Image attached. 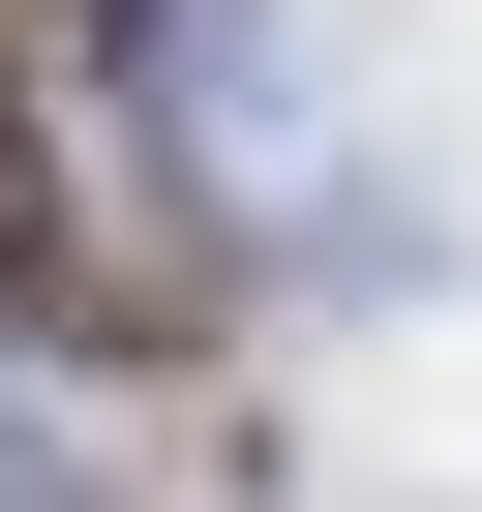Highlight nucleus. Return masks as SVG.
I'll use <instances>...</instances> for the list:
<instances>
[{
  "label": "nucleus",
  "instance_id": "obj_2",
  "mask_svg": "<svg viewBox=\"0 0 482 512\" xmlns=\"http://www.w3.org/2000/svg\"><path fill=\"white\" fill-rule=\"evenodd\" d=\"M91 31H151V0H91Z\"/></svg>",
  "mask_w": 482,
  "mask_h": 512
},
{
  "label": "nucleus",
  "instance_id": "obj_1",
  "mask_svg": "<svg viewBox=\"0 0 482 512\" xmlns=\"http://www.w3.org/2000/svg\"><path fill=\"white\" fill-rule=\"evenodd\" d=\"M121 302V241H91V181H61V91H31V31H0V332H91Z\"/></svg>",
  "mask_w": 482,
  "mask_h": 512
}]
</instances>
